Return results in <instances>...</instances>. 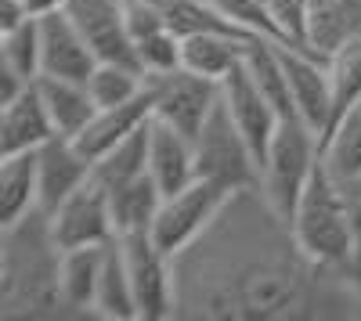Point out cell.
<instances>
[{
	"mask_svg": "<svg viewBox=\"0 0 361 321\" xmlns=\"http://www.w3.org/2000/svg\"><path fill=\"white\" fill-rule=\"evenodd\" d=\"M177 321H361V275L304 253L260 184L228 195L173 256Z\"/></svg>",
	"mask_w": 361,
	"mask_h": 321,
	"instance_id": "1",
	"label": "cell"
},
{
	"mask_svg": "<svg viewBox=\"0 0 361 321\" xmlns=\"http://www.w3.org/2000/svg\"><path fill=\"white\" fill-rule=\"evenodd\" d=\"M62 256L44 206L0 224V317L44 321L69 317L62 296Z\"/></svg>",
	"mask_w": 361,
	"mask_h": 321,
	"instance_id": "2",
	"label": "cell"
},
{
	"mask_svg": "<svg viewBox=\"0 0 361 321\" xmlns=\"http://www.w3.org/2000/svg\"><path fill=\"white\" fill-rule=\"evenodd\" d=\"M289 224H293L296 242L304 246L311 260L357 275V224L350 210V195H347V184L336 181L325 163H318Z\"/></svg>",
	"mask_w": 361,
	"mask_h": 321,
	"instance_id": "3",
	"label": "cell"
},
{
	"mask_svg": "<svg viewBox=\"0 0 361 321\" xmlns=\"http://www.w3.org/2000/svg\"><path fill=\"white\" fill-rule=\"evenodd\" d=\"M318 163H322V137L296 115L282 120L260 163V191L286 220H293V210L304 188L311 184Z\"/></svg>",
	"mask_w": 361,
	"mask_h": 321,
	"instance_id": "4",
	"label": "cell"
},
{
	"mask_svg": "<svg viewBox=\"0 0 361 321\" xmlns=\"http://www.w3.org/2000/svg\"><path fill=\"white\" fill-rule=\"evenodd\" d=\"M195 173L228 191L260 184V159L246 134L235 127L224 101H217V108L195 134Z\"/></svg>",
	"mask_w": 361,
	"mask_h": 321,
	"instance_id": "5",
	"label": "cell"
},
{
	"mask_svg": "<svg viewBox=\"0 0 361 321\" xmlns=\"http://www.w3.org/2000/svg\"><path fill=\"white\" fill-rule=\"evenodd\" d=\"M228 195H231L228 188L195 177L192 184H185L180 191L163 195L159 213H156L152 231H148V235H152V242H156L163 253L177 256L180 249L192 246L202 231L209 227V220L221 213V206L228 202Z\"/></svg>",
	"mask_w": 361,
	"mask_h": 321,
	"instance_id": "6",
	"label": "cell"
},
{
	"mask_svg": "<svg viewBox=\"0 0 361 321\" xmlns=\"http://www.w3.org/2000/svg\"><path fill=\"white\" fill-rule=\"evenodd\" d=\"M148 91H152V115L163 123H170L173 130L188 134L195 141V134L202 130V123L209 120V112L221 101V80L199 76L192 69H173L163 76H148Z\"/></svg>",
	"mask_w": 361,
	"mask_h": 321,
	"instance_id": "7",
	"label": "cell"
},
{
	"mask_svg": "<svg viewBox=\"0 0 361 321\" xmlns=\"http://www.w3.org/2000/svg\"><path fill=\"white\" fill-rule=\"evenodd\" d=\"M51 231L62 249L105 246V242L119 239L116 220H112V195L94 173H90L87 184H80L69 199H62L51 210Z\"/></svg>",
	"mask_w": 361,
	"mask_h": 321,
	"instance_id": "8",
	"label": "cell"
},
{
	"mask_svg": "<svg viewBox=\"0 0 361 321\" xmlns=\"http://www.w3.org/2000/svg\"><path fill=\"white\" fill-rule=\"evenodd\" d=\"M123 253L134 282L137 321H170L173 317V256L163 253L152 235H123Z\"/></svg>",
	"mask_w": 361,
	"mask_h": 321,
	"instance_id": "9",
	"label": "cell"
},
{
	"mask_svg": "<svg viewBox=\"0 0 361 321\" xmlns=\"http://www.w3.org/2000/svg\"><path fill=\"white\" fill-rule=\"evenodd\" d=\"M282 47V62L289 76V94H293V112L296 120H304L318 137L333 127V80H329V58L307 51V47Z\"/></svg>",
	"mask_w": 361,
	"mask_h": 321,
	"instance_id": "10",
	"label": "cell"
},
{
	"mask_svg": "<svg viewBox=\"0 0 361 321\" xmlns=\"http://www.w3.org/2000/svg\"><path fill=\"white\" fill-rule=\"evenodd\" d=\"M66 15L76 22L98 62L137 65L134 37L127 25V0H69Z\"/></svg>",
	"mask_w": 361,
	"mask_h": 321,
	"instance_id": "11",
	"label": "cell"
},
{
	"mask_svg": "<svg viewBox=\"0 0 361 321\" xmlns=\"http://www.w3.org/2000/svg\"><path fill=\"white\" fill-rule=\"evenodd\" d=\"M221 101L228 105L235 127L246 134V141L253 144L257 159L264 163L271 137H275L279 127H282V112L271 105L267 94L257 87V80H253V73H250V65H246V58L221 80Z\"/></svg>",
	"mask_w": 361,
	"mask_h": 321,
	"instance_id": "12",
	"label": "cell"
},
{
	"mask_svg": "<svg viewBox=\"0 0 361 321\" xmlns=\"http://www.w3.org/2000/svg\"><path fill=\"white\" fill-rule=\"evenodd\" d=\"M40 22V76H62V80H83L94 73L98 58L87 47L76 22L62 11L37 15Z\"/></svg>",
	"mask_w": 361,
	"mask_h": 321,
	"instance_id": "13",
	"label": "cell"
},
{
	"mask_svg": "<svg viewBox=\"0 0 361 321\" xmlns=\"http://www.w3.org/2000/svg\"><path fill=\"white\" fill-rule=\"evenodd\" d=\"M37 173H40V206L51 213L62 199H69L80 184L90 181L94 159H90L73 137H51L37 149Z\"/></svg>",
	"mask_w": 361,
	"mask_h": 321,
	"instance_id": "14",
	"label": "cell"
},
{
	"mask_svg": "<svg viewBox=\"0 0 361 321\" xmlns=\"http://www.w3.org/2000/svg\"><path fill=\"white\" fill-rule=\"evenodd\" d=\"M51 137H58V130L51 123V112L40 98L37 83H29L18 98L0 105V156L37 152Z\"/></svg>",
	"mask_w": 361,
	"mask_h": 321,
	"instance_id": "15",
	"label": "cell"
},
{
	"mask_svg": "<svg viewBox=\"0 0 361 321\" xmlns=\"http://www.w3.org/2000/svg\"><path fill=\"white\" fill-rule=\"evenodd\" d=\"M148 173L163 188V195L180 191L199 177L195 173V141L188 134L173 130L170 123L156 120V115H152V127H148Z\"/></svg>",
	"mask_w": 361,
	"mask_h": 321,
	"instance_id": "16",
	"label": "cell"
},
{
	"mask_svg": "<svg viewBox=\"0 0 361 321\" xmlns=\"http://www.w3.org/2000/svg\"><path fill=\"white\" fill-rule=\"evenodd\" d=\"M152 120V91H145L141 98L127 101V105H112V108H98V115L90 120L73 141L90 156L102 159L112 144H119L123 137H130L134 130H141Z\"/></svg>",
	"mask_w": 361,
	"mask_h": 321,
	"instance_id": "17",
	"label": "cell"
},
{
	"mask_svg": "<svg viewBox=\"0 0 361 321\" xmlns=\"http://www.w3.org/2000/svg\"><path fill=\"white\" fill-rule=\"evenodd\" d=\"M94 317L105 321H137V300H134V282L127 268L123 242L112 239L102 256V278H98V296H94Z\"/></svg>",
	"mask_w": 361,
	"mask_h": 321,
	"instance_id": "18",
	"label": "cell"
},
{
	"mask_svg": "<svg viewBox=\"0 0 361 321\" xmlns=\"http://www.w3.org/2000/svg\"><path fill=\"white\" fill-rule=\"evenodd\" d=\"M40 98L51 112V123L62 137H76L90 120L98 115V105L90 98L83 80H62V76H40Z\"/></svg>",
	"mask_w": 361,
	"mask_h": 321,
	"instance_id": "19",
	"label": "cell"
},
{
	"mask_svg": "<svg viewBox=\"0 0 361 321\" xmlns=\"http://www.w3.org/2000/svg\"><path fill=\"white\" fill-rule=\"evenodd\" d=\"M40 206L37 152L0 156V224H11Z\"/></svg>",
	"mask_w": 361,
	"mask_h": 321,
	"instance_id": "20",
	"label": "cell"
},
{
	"mask_svg": "<svg viewBox=\"0 0 361 321\" xmlns=\"http://www.w3.org/2000/svg\"><path fill=\"white\" fill-rule=\"evenodd\" d=\"M112 195V220H116V235H148L152 220L159 213L163 202V188L152 181V173H141V177L109 188Z\"/></svg>",
	"mask_w": 361,
	"mask_h": 321,
	"instance_id": "21",
	"label": "cell"
},
{
	"mask_svg": "<svg viewBox=\"0 0 361 321\" xmlns=\"http://www.w3.org/2000/svg\"><path fill=\"white\" fill-rule=\"evenodd\" d=\"M105 246H76V249H66V256H62V296H66L69 317H87V314L94 317V296H98Z\"/></svg>",
	"mask_w": 361,
	"mask_h": 321,
	"instance_id": "22",
	"label": "cell"
},
{
	"mask_svg": "<svg viewBox=\"0 0 361 321\" xmlns=\"http://www.w3.org/2000/svg\"><path fill=\"white\" fill-rule=\"evenodd\" d=\"M257 37L243 33H195L185 37V69L209 76V80H224L238 62L246 58V47Z\"/></svg>",
	"mask_w": 361,
	"mask_h": 321,
	"instance_id": "23",
	"label": "cell"
},
{
	"mask_svg": "<svg viewBox=\"0 0 361 321\" xmlns=\"http://www.w3.org/2000/svg\"><path fill=\"white\" fill-rule=\"evenodd\" d=\"M322 163L343 184L361 177V105L343 112L333 130L322 137Z\"/></svg>",
	"mask_w": 361,
	"mask_h": 321,
	"instance_id": "24",
	"label": "cell"
},
{
	"mask_svg": "<svg viewBox=\"0 0 361 321\" xmlns=\"http://www.w3.org/2000/svg\"><path fill=\"white\" fill-rule=\"evenodd\" d=\"M148 127H152V120L119 144H112L102 159H94V177L105 188H119V184L141 177V173H148Z\"/></svg>",
	"mask_w": 361,
	"mask_h": 321,
	"instance_id": "25",
	"label": "cell"
},
{
	"mask_svg": "<svg viewBox=\"0 0 361 321\" xmlns=\"http://www.w3.org/2000/svg\"><path fill=\"white\" fill-rule=\"evenodd\" d=\"M87 91L94 98L98 108H112V105H127L134 98H141L148 91V76L137 65H123V62H98L94 73L87 76Z\"/></svg>",
	"mask_w": 361,
	"mask_h": 321,
	"instance_id": "26",
	"label": "cell"
},
{
	"mask_svg": "<svg viewBox=\"0 0 361 321\" xmlns=\"http://www.w3.org/2000/svg\"><path fill=\"white\" fill-rule=\"evenodd\" d=\"M329 80H333V123H336L343 112H350L361 101V37L347 40L336 54H329Z\"/></svg>",
	"mask_w": 361,
	"mask_h": 321,
	"instance_id": "27",
	"label": "cell"
},
{
	"mask_svg": "<svg viewBox=\"0 0 361 321\" xmlns=\"http://www.w3.org/2000/svg\"><path fill=\"white\" fill-rule=\"evenodd\" d=\"M0 65L15 69L22 80H40V22L37 15L25 18L11 33H0Z\"/></svg>",
	"mask_w": 361,
	"mask_h": 321,
	"instance_id": "28",
	"label": "cell"
},
{
	"mask_svg": "<svg viewBox=\"0 0 361 321\" xmlns=\"http://www.w3.org/2000/svg\"><path fill=\"white\" fill-rule=\"evenodd\" d=\"M134 51H137V69L145 76H163V73H173L185 65V37H177L170 25L137 37Z\"/></svg>",
	"mask_w": 361,
	"mask_h": 321,
	"instance_id": "29",
	"label": "cell"
},
{
	"mask_svg": "<svg viewBox=\"0 0 361 321\" xmlns=\"http://www.w3.org/2000/svg\"><path fill=\"white\" fill-rule=\"evenodd\" d=\"M271 22L279 29V40L293 47H307V18H311V0H264Z\"/></svg>",
	"mask_w": 361,
	"mask_h": 321,
	"instance_id": "30",
	"label": "cell"
},
{
	"mask_svg": "<svg viewBox=\"0 0 361 321\" xmlns=\"http://www.w3.org/2000/svg\"><path fill=\"white\" fill-rule=\"evenodd\" d=\"M221 8V15H228L238 29H246L253 37H267V40H279V29L271 22V11L264 0H214ZM282 44V40H279Z\"/></svg>",
	"mask_w": 361,
	"mask_h": 321,
	"instance_id": "31",
	"label": "cell"
},
{
	"mask_svg": "<svg viewBox=\"0 0 361 321\" xmlns=\"http://www.w3.org/2000/svg\"><path fill=\"white\" fill-rule=\"evenodd\" d=\"M350 195V210H354V224H357V275H361V177L347 184Z\"/></svg>",
	"mask_w": 361,
	"mask_h": 321,
	"instance_id": "32",
	"label": "cell"
},
{
	"mask_svg": "<svg viewBox=\"0 0 361 321\" xmlns=\"http://www.w3.org/2000/svg\"><path fill=\"white\" fill-rule=\"evenodd\" d=\"M69 0H25L29 15H47V11H62Z\"/></svg>",
	"mask_w": 361,
	"mask_h": 321,
	"instance_id": "33",
	"label": "cell"
}]
</instances>
